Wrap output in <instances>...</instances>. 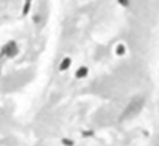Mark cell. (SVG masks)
<instances>
[{
    "label": "cell",
    "instance_id": "cell-1",
    "mask_svg": "<svg viewBox=\"0 0 159 146\" xmlns=\"http://www.w3.org/2000/svg\"><path fill=\"white\" fill-rule=\"evenodd\" d=\"M16 53V44L14 42H10L5 48H3V54H8V56H13Z\"/></svg>",
    "mask_w": 159,
    "mask_h": 146
},
{
    "label": "cell",
    "instance_id": "cell-2",
    "mask_svg": "<svg viewBox=\"0 0 159 146\" xmlns=\"http://www.w3.org/2000/svg\"><path fill=\"white\" fill-rule=\"evenodd\" d=\"M88 73H89V68L83 65V67H80V68L76 70V78H78V79H81V78L88 76Z\"/></svg>",
    "mask_w": 159,
    "mask_h": 146
},
{
    "label": "cell",
    "instance_id": "cell-3",
    "mask_svg": "<svg viewBox=\"0 0 159 146\" xmlns=\"http://www.w3.org/2000/svg\"><path fill=\"white\" fill-rule=\"evenodd\" d=\"M69 65H70V59H69V58H66V59L61 62L59 68H61V70H66V68H69Z\"/></svg>",
    "mask_w": 159,
    "mask_h": 146
},
{
    "label": "cell",
    "instance_id": "cell-4",
    "mask_svg": "<svg viewBox=\"0 0 159 146\" xmlns=\"http://www.w3.org/2000/svg\"><path fill=\"white\" fill-rule=\"evenodd\" d=\"M27 2H30V0H27Z\"/></svg>",
    "mask_w": 159,
    "mask_h": 146
}]
</instances>
